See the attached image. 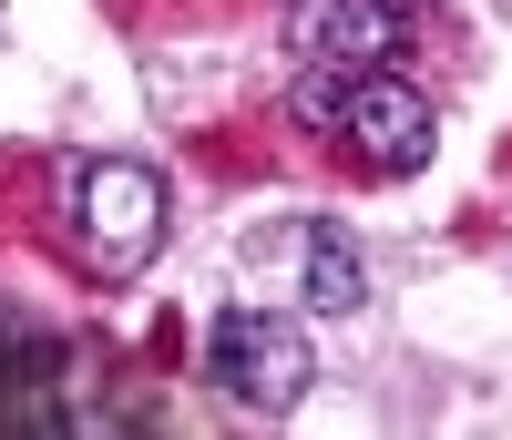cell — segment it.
Returning a JSON list of instances; mask_svg holds the SVG:
<instances>
[{
  "label": "cell",
  "mask_w": 512,
  "mask_h": 440,
  "mask_svg": "<svg viewBox=\"0 0 512 440\" xmlns=\"http://www.w3.org/2000/svg\"><path fill=\"white\" fill-rule=\"evenodd\" d=\"M205 379H216L236 410L287 420L297 400H308V379H318V348H308L297 318H277V307H226L216 338H205Z\"/></svg>",
  "instance_id": "cell-3"
},
{
  "label": "cell",
  "mask_w": 512,
  "mask_h": 440,
  "mask_svg": "<svg viewBox=\"0 0 512 440\" xmlns=\"http://www.w3.org/2000/svg\"><path fill=\"white\" fill-rule=\"evenodd\" d=\"M297 123H318V134H338L369 174H420L441 144V123H431V93H410V82L379 62V72H297Z\"/></svg>",
  "instance_id": "cell-1"
},
{
  "label": "cell",
  "mask_w": 512,
  "mask_h": 440,
  "mask_svg": "<svg viewBox=\"0 0 512 440\" xmlns=\"http://www.w3.org/2000/svg\"><path fill=\"white\" fill-rule=\"evenodd\" d=\"M410 41V0H297L287 11V52L318 72H379Z\"/></svg>",
  "instance_id": "cell-4"
},
{
  "label": "cell",
  "mask_w": 512,
  "mask_h": 440,
  "mask_svg": "<svg viewBox=\"0 0 512 440\" xmlns=\"http://www.w3.org/2000/svg\"><path fill=\"white\" fill-rule=\"evenodd\" d=\"M308 307H318V318H349V307H369V267H359L349 226H308Z\"/></svg>",
  "instance_id": "cell-5"
},
{
  "label": "cell",
  "mask_w": 512,
  "mask_h": 440,
  "mask_svg": "<svg viewBox=\"0 0 512 440\" xmlns=\"http://www.w3.org/2000/svg\"><path fill=\"white\" fill-rule=\"evenodd\" d=\"M62 246L93 277H144L164 246V174L134 154H93L62 174Z\"/></svg>",
  "instance_id": "cell-2"
}]
</instances>
